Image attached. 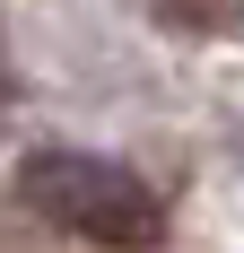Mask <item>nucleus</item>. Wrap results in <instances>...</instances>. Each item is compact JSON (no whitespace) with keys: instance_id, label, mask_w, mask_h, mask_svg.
Listing matches in <instances>:
<instances>
[{"instance_id":"1","label":"nucleus","mask_w":244,"mask_h":253,"mask_svg":"<svg viewBox=\"0 0 244 253\" xmlns=\"http://www.w3.org/2000/svg\"><path fill=\"white\" fill-rule=\"evenodd\" d=\"M18 201L35 210V218H52L61 236L105 245V253H140V245L166 236L157 192H148L131 166L87 157V149H35V157L18 166Z\"/></svg>"},{"instance_id":"2","label":"nucleus","mask_w":244,"mask_h":253,"mask_svg":"<svg viewBox=\"0 0 244 253\" xmlns=\"http://www.w3.org/2000/svg\"><path fill=\"white\" fill-rule=\"evenodd\" d=\"M174 26H244V0H166Z\"/></svg>"}]
</instances>
